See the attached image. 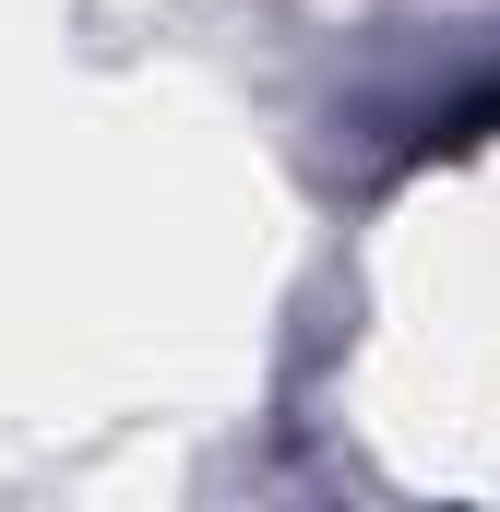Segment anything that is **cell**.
<instances>
[{
  "instance_id": "1",
  "label": "cell",
  "mask_w": 500,
  "mask_h": 512,
  "mask_svg": "<svg viewBox=\"0 0 500 512\" xmlns=\"http://www.w3.org/2000/svg\"><path fill=\"white\" fill-rule=\"evenodd\" d=\"M477 131H500V96H477V108L453 120V143H477Z\"/></svg>"
}]
</instances>
